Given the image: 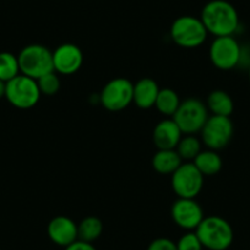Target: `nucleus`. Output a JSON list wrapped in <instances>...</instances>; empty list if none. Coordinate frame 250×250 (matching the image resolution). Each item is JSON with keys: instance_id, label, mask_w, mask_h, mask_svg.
Segmentation results:
<instances>
[{"instance_id": "nucleus-1", "label": "nucleus", "mask_w": 250, "mask_h": 250, "mask_svg": "<svg viewBox=\"0 0 250 250\" xmlns=\"http://www.w3.org/2000/svg\"><path fill=\"white\" fill-rule=\"evenodd\" d=\"M203 21L208 33L215 37L233 36L239 27V15L234 6L226 0H211L201 10Z\"/></svg>"}, {"instance_id": "nucleus-2", "label": "nucleus", "mask_w": 250, "mask_h": 250, "mask_svg": "<svg viewBox=\"0 0 250 250\" xmlns=\"http://www.w3.org/2000/svg\"><path fill=\"white\" fill-rule=\"evenodd\" d=\"M195 233L208 250H227L234 239L230 223L220 216L204 217Z\"/></svg>"}, {"instance_id": "nucleus-3", "label": "nucleus", "mask_w": 250, "mask_h": 250, "mask_svg": "<svg viewBox=\"0 0 250 250\" xmlns=\"http://www.w3.org/2000/svg\"><path fill=\"white\" fill-rule=\"evenodd\" d=\"M20 74L38 80L54 71L53 52L42 44H28L18 55Z\"/></svg>"}, {"instance_id": "nucleus-4", "label": "nucleus", "mask_w": 250, "mask_h": 250, "mask_svg": "<svg viewBox=\"0 0 250 250\" xmlns=\"http://www.w3.org/2000/svg\"><path fill=\"white\" fill-rule=\"evenodd\" d=\"M169 35L177 45L193 49L200 47L205 42L208 33L200 18L184 15L173 21Z\"/></svg>"}, {"instance_id": "nucleus-5", "label": "nucleus", "mask_w": 250, "mask_h": 250, "mask_svg": "<svg viewBox=\"0 0 250 250\" xmlns=\"http://www.w3.org/2000/svg\"><path fill=\"white\" fill-rule=\"evenodd\" d=\"M208 117L210 115L206 104L198 98H187L180 102L172 119L177 123L183 134L194 135L200 133Z\"/></svg>"}, {"instance_id": "nucleus-6", "label": "nucleus", "mask_w": 250, "mask_h": 250, "mask_svg": "<svg viewBox=\"0 0 250 250\" xmlns=\"http://www.w3.org/2000/svg\"><path fill=\"white\" fill-rule=\"evenodd\" d=\"M41 91L37 80L28 76L18 75L6 83L5 98L11 105L18 109H30L37 105L41 100Z\"/></svg>"}, {"instance_id": "nucleus-7", "label": "nucleus", "mask_w": 250, "mask_h": 250, "mask_svg": "<svg viewBox=\"0 0 250 250\" xmlns=\"http://www.w3.org/2000/svg\"><path fill=\"white\" fill-rule=\"evenodd\" d=\"M208 57L213 66L228 71L238 66L243 57V50L233 36L216 37L208 49Z\"/></svg>"}, {"instance_id": "nucleus-8", "label": "nucleus", "mask_w": 250, "mask_h": 250, "mask_svg": "<svg viewBox=\"0 0 250 250\" xmlns=\"http://www.w3.org/2000/svg\"><path fill=\"white\" fill-rule=\"evenodd\" d=\"M134 83L125 78H115L104 85L100 102L109 112H119L133 103Z\"/></svg>"}, {"instance_id": "nucleus-9", "label": "nucleus", "mask_w": 250, "mask_h": 250, "mask_svg": "<svg viewBox=\"0 0 250 250\" xmlns=\"http://www.w3.org/2000/svg\"><path fill=\"white\" fill-rule=\"evenodd\" d=\"M201 140L208 150L218 151L230 143L234 126L229 117L210 115L201 129Z\"/></svg>"}, {"instance_id": "nucleus-10", "label": "nucleus", "mask_w": 250, "mask_h": 250, "mask_svg": "<svg viewBox=\"0 0 250 250\" xmlns=\"http://www.w3.org/2000/svg\"><path fill=\"white\" fill-rule=\"evenodd\" d=\"M204 187V175L193 162H185L172 174V189L178 198L195 199Z\"/></svg>"}, {"instance_id": "nucleus-11", "label": "nucleus", "mask_w": 250, "mask_h": 250, "mask_svg": "<svg viewBox=\"0 0 250 250\" xmlns=\"http://www.w3.org/2000/svg\"><path fill=\"white\" fill-rule=\"evenodd\" d=\"M170 216L178 227L190 232L195 230L204 220V211L195 199L178 198L170 208Z\"/></svg>"}, {"instance_id": "nucleus-12", "label": "nucleus", "mask_w": 250, "mask_h": 250, "mask_svg": "<svg viewBox=\"0 0 250 250\" xmlns=\"http://www.w3.org/2000/svg\"><path fill=\"white\" fill-rule=\"evenodd\" d=\"M83 64V50L74 43L60 44L53 52V66L55 73L62 75H73L80 70Z\"/></svg>"}, {"instance_id": "nucleus-13", "label": "nucleus", "mask_w": 250, "mask_h": 250, "mask_svg": "<svg viewBox=\"0 0 250 250\" xmlns=\"http://www.w3.org/2000/svg\"><path fill=\"white\" fill-rule=\"evenodd\" d=\"M47 234L54 244L66 248L79 239L78 225L68 216H57L48 223Z\"/></svg>"}, {"instance_id": "nucleus-14", "label": "nucleus", "mask_w": 250, "mask_h": 250, "mask_svg": "<svg viewBox=\"0 0 250 250\" xmlns=\"http://www.w3.org/2000/svg\"><path fill=\"white\" fill-rule=\"evenodd\" d=\"M182 136V130L172 118L161 120L152 134L153 144L157 150H175Z\"/></svg>"}, {"instance_id": "nucleus-15", "label": "nucleus", "mask_w": 250, "mask_h": 250, "mask_svg": "<svg viewBox=\"0 0 250 250\" xmlns=\"http://www.w3.org/2000/svg\"><path fill=\"white\" fill-rule=\"evenodd\" d=\"M160 87L153 79L144 78L140 79L134 85L133 103L141 109H150L155 107Z\"/></svg>"}, {"instance_id": "nucleus-16", "label": "nucleus", "mask_w": 250, "mask_h": 250, "mask_svg": "<svg viewBox=\"0 0 250 250\" xmlns=\"http://www.w3.org/2000/svg\"><path fill=\"white\" fill-rule=\"evenodd\" d=\"M183 163L175 150H157L152 157V167L160 174L172 175Z\"/></svg>"}, {"instance_id": "nucleus-17", "label": "nucleus", "mask_w": 250, "mask_h": 250, "mask_svg": "<svg viewBox=\"0 0 250 250\" xmlns=\"http://www.w3.org/2000/svg\"><path fill=\"white\" fill-rule=\"evenodd\" d=\"M206 107L212 115L230 117L234 110V103L232 97L223 90H215L208 96Z\"/></svg>"}, {"instance_id": "nucleus-18", "label": "nucleus", "mask_w": 250, "mask_h": 250, "mask_svg": "<svg viewBox=\"0 0 250 250\" xmlns=\"http://www.w3.org/2000/svg\"><path fill=\"white\" fill-rule=\"evenodd\" d=\"M193 163L204 177H212V175H216L222 169L223 165L221 156L218 155L217 151L213 150L201 151L194 158Z\"/></svg>"}, {"instance_id": "nucleus-19", "label": "nucleus", "mask_w": 250, "mask_h": 250, "mask_svg": "<svg viewBox=\"0 0 250 250\" xmlns=\"http://www.w3.org/2000/svg\"><path fill=\"white\" fill-rule=\"evenodd\" d=\"M103 232V223L96 216H87L78 225L79 240L93 243L101 237Z\"/></svg>"}, {"instance_id": "nucleus-20", "label": "nucleus", "mask_w": 250, "mask_h": 250, "mask_svg": "<svg viewBox=\"0 0 250 250\" xmlns=\"http://www.w3.org/2000/svg\"><path fill=\"white\" fill-rule=\"evenodd\" d=\"M179 104V96H178V93L174 90L168 87L160 88L155 107L157 108V110L161 114L166 115V117H173L174 113L177 112Z\"/></svg>"}, {"instance_id": "nucleus-21", "label": "nucleus", "mask_w": 250, "mask_h": 250, "mask_svg": "<svg viewBox=\"0 0 250 250\" xmlns=\"http://www.w3.org/2000/svg\"><path fill=\"white\" fill-rule=\"evenodd\" d=\"M18 75H20L18 57L10 52L0 53V80L9 83Z\"/></svg>"}, {"instance_id": "nucleus-22", "label": "nucleus", "mask_w": 250, "mask_h": 250, "mask_svg": "<svg viewBox=\"0 0 250 250\" xmlns=\"http://www.w3.org/2000/svg\"><path fill=\"white\" fill-rule=\"evenodd\" d=\"M175 151L180 156L182 160L185 161H194V158L201 152V143L196 136L194 135H185L182 136L179 144H178Z\"/></svg>"}, {"instance_id": "nucleus-23", "label": "nucleus", "mask_w": 250, "mask_h": 250, "mask_svg": "<svg viewBox=\"0 0 250 250\" xmlns=\"http://www.w3.org/2000/svg\"><path fill=\"white\" fill-rule=\"evenodd\" d=\"M37 85L41 91V95L54 96L60 88V80L55 71H52V73L38 79Z\"/></svg>"}, {"instance_id": "nucleus-24", "label": "nucleus", "mask_w": 250, "mask_h": 250, "mask_svg": "<svg viewBox=\"0 0 250 250\" xmlns=\"http://www.w3.org/2000/svg\"><path fill=\"white\" fill-rule=\"evenodd\" d=\"M175 244H177L178 250H203L204 249L200 239H199L196 233L193 232V230L184 233Z\"/></svg>"}, {"instance_id": "nucleus-25", "label": "nucleus", "mask_w": 250, "mask_h": 250, "mask_svg": "<svg viewBox=\"0 0 250 250\" xmlns=\"http://www.w3.org/2000/svg\"><path fill=\"white\" fill-rule=\"evenodd\" d=\"M147 250H178L177 244L169 238H156L148 244Z\"/></svg>"}, {"instance_id": "nucleus-26", "label": "nucleus", "mask_w": 250, "mask_h": 250, "mask_svg": "<svg viewBox=\"0 0 250 250\" xmlns=\"http://www.w3.org/2000/svg\"><path fill=\"white\" fill-rule=\"evenodd\" d=\"M65 250H97L95 248V245L92 243L83 242V240H76L73 244H70L69 247L65 248Z\"/></svg>"}, {"instance_id": "nucleus-27", "label": "nucleus", "mask_w": 250, "mask_h": 250, "mask_svg": "<svg viewBox=\"0 0 250 250\" xmlns=\"http://www.w3.org/2000/svg\"><path fill=\"white\" fill-rule=\"evenodd\" d=\"M5 88H6V83L0 80V98L5 97Z\"/></svg>"}, {"instance_id": "nucleus-28", "label": "nucleus", "mask_w": 250, "mask_h": 250, "mask_svg": "<svg viewBox=\"0 0 250 250\" xmlns=\"http://www.w3.org/2000/svg\"><path fill=\"white\" fill-rule=\"evenodd\" d=\"M248 78H249V83H250V62H249V65H248Z\"/></svg>"}]
</instances>
